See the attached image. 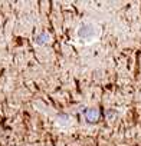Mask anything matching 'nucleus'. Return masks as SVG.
I'll use <instances>...</instances> for the list:
<instances>
[{"label": "nucleus", "instance_id": "1", "mask_svg": "<svg viewBox=\"0 0 141 146\" xmlns=\"http://www.w3.org/2000/svg\"><path fill=\"white\" fill-rule=\"evenodd\" d=\"M78 36L84 42H92L99 36V29L94 23H82L78 29Z\"/></svg>", "mask_w": 141, "mask_h": 146}, {"label": "nucleus", "instance_id": "3", "mask_svg": "<svg viewBox=\"0 0 141 146\" xmlns=\"http://www.w3.org/2000/svg\"><path fill=\"white\" fill-rule=\"evenodd\" d=\"M49 40H50V35H48V33H40V35H38L36 36V44H39V46H43V44H46V43H49Z\"/></svg>", "mask_w": 141, "mask_h": 146}, {"label": "nucleus", "instance_id": "2", "mask_svg": "<svg viewBox=\"0 0 141 146\" xmlns=\"http://www.w3.org/2000/svg\"><path fill=\"white\" fill-rule=\"evenodd\" d=\"M98 109H95V108H91V109H88L87 112H85V117H87V120H89V122H95L97 119H98Z\"/></svg>", "mask_w": 141, "mask_h": 146}]
</instances>
